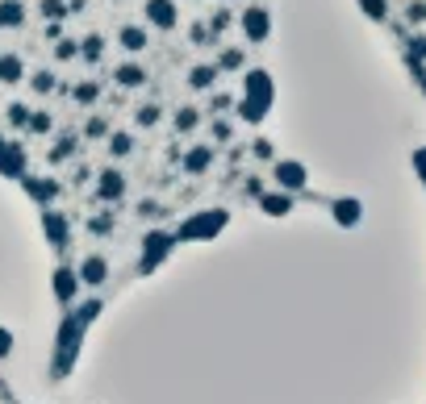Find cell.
Wrapping results in <instances>:
<instances>
[{
  "label": "cell",
  "instance_id": "obj_42",
  "mask_svg": "<svg viewBox=\"0 0 426 404\" xmlns=\"http://www.w3.org/2000/svg\"><path fill=\"white\" fill-rule=\"evenodd\" d=\"M138 213H142V217H159V204H155V200H142Z\"/></svg>",
  "mask_w": 426,
  "mask_h": 404
},
{
  "label": "cell",
  "instance_id": "obj_31",
  "mask_svg": "<svg viewBox=\"0 0 426 404\" xmlns=\"http://www.w3.org/2000/svg\"><path fill=\"white\" fill-rule=\"evenodd\" d=\"M205 25H209V34H213V42H218V38H222V34L230 30V8H218V13H213V17H209Z\"/></svg>",
  "mask_w": 426,
  "mask_h": 404
},
{
  "label": "cell",
  "instance_id": "obj_13",
  "mask_svg": "<svg viewBox=\"0 0 426 404\" xmlns=\"http://www.w3.org/2000/svg\"><path fill=\"white\" fill-rule=\"evenodd\" d=\"M259 213L264 217H288L292 213V192H259Z\"/></svg>",
  "mask_w": 426,
  "mask_h": 404
},
{
  "label": "cell",
  "instance_id": "obj_2",
  "mask_svg": "<svg viewBox=\"0 0 426 404\" xmlns=\"http://www.w3.org/2000/svg\"><path fill=\"white\" fill-rule=\"evenodd\" d=\"M226 225H230V209H196L192 217L180 221L176 242H213Z\"/></svg>",
  "mask_w": 426,
  "mask_h": 404
},
{
  "label": "cell",
  "instance_id": "obj_12",
  "mask_svg": "<svg viewBox=\"0 0 426 404\" xmlns=\"http://www.w3.org/2000/svg\"><path fill=\"white\" fill-rule=\"evenodd\" d=\"M180 167H184V176H205L213 167V146L209 142H192L189 150L180 154Z\"/></svg>",
  "mask_w": 426,
  "mask_h": 404
},
{
  "label": "cell",
  "instance_id": "obj_17",
  "mask_svg": "<svg viewBox=\"0 0 426 404\" xmlns=\"http://www.w3.org/2000/svg\"><path fill=\"white\" fill-rule=\"evenodd\" d=\"M218 75H222L218 63H196V67L189 71V88L192 92H209L213 84H218Z\"/></svg>",
  "mask_w": 426,
  "mask_h": 404
},
{
  "label": "cell",
  "instance_id": "obj_34",
  "mask_svg": "<svg viewBox=\"0 0 426 404\" xmlns=\"http://www.w3.org/2000/svg\"><path fill=\"white\" fill-rule=\"evenodd\" d=\"M189 42L192 46H213V34H209L205 21H192V25H189Z\"/></svg>",
  "mask_w": 426,
  "mask_h": 404
},
{
  "label": "cell",
  "instance_id": "obj_11",
  "mask_svg": "<svg viewBox=\"0 0 426 404\" xmlns=\"http://www.w3.org/2000/svg\"><path fill=\"white\" fill-rule=\"evenodd\" d=\"M50 288H54V300L71 309V305H76V296H80V275H76V267H54Z\"/></svg>",
  "mask_w": 426,
  "mask_h": 404
},
{
  "label": "cell",
  "instance_id": "obj_6",
  "mask_svg": "<svg viewBox=\"0 0 426 404\" xmlns=\"http://www.w3.org/2000/svg\"><path fill=\"white\" fill-rule=\"evenodd\" d=\"M17 183L25 188V196H30L38 209H50V204L63 196V183L54 180V176H30V171H25V176H21Z\"/></svg>",
  "mask_w": 426,
  "mask_h": 404
},
{
  "label": "cell",
  "instance_id": "obj_5",
  "mask_svg": "<svg viewBox=\"0 0 426 404\" xmlns=\"http://www.w3.org/2000/svg\"><path fill=\"white\" fill-rule=\"evenodd\" d=\"M25 171H30V150H25V142L0 134V176H4V180H21Z\"/></svg>",
  "mask_w": 426,
  "mask_h": 404
},
{
  "label": "cell",
  "instance_id": "obj_25",
  "mask_svg": "<svg viewBox=\"0 0 426 404\" xmlns=\"http://www.w3.org/2000/svg\"><path fill=\"white\" fill-rule=\"evenodd\" d=\"M4 121H8L13 130H25V126H30V104H25V100H13V104L4 109Z\"/></svg>",
  "mask_w": 426,
  "mask_h": 404
},
{
  "label": "cell",
  "instance_id": "obj_3",
  "mask_svg": "<svg viewBox=\"0 0 426 404\" xmlns=\"http://www.w3.org/2000/svg\"><path fill=\"white\" fill-rule=\"evenodd\" d=\"M238 30H242L247 46H264L272 38V8L268 4H247L242 17H238Z\"/></svg>",
  "mask_w": 426,
  "mask_h": 404
},
{
  "label": "cell",
  "instance_id": "obj_27",
  "mask_svg": "<svg viewBox=\"0 0 426 404\" xmlns=\"http://www.w3.org/2000/svg\"><path fill=\"white\" fill-rule=\"evenodd\" d=\"M130 150H134V137L126 134V130H113V134H109V154H113V159H126Z\"/></svg>",
  "mask_w": 426,
  "mask_h": 404
},
{
  "label": "cell",
  "instance_id": "obj_35",
  "mask_svg": "<svg viewBox=\"0 0 426 404\" xmlns=\"http://www.w3.org/2000/svg\"><path fill=\"white\" fill-rule=\"evenodd\" d=\"M84 137H109V121H105V117H88Z\"/></svg>",
  "mask_w": 426,
  "mask_h": 404
},
{
  "label": "cell",
  "instance_id": "obj_39",
  "mask_svg": "<svg viewBox=\"0 0 426 404\" xmlns=\"http://www.w3.org/2000/svg\"><path fill=\"white\" fill-rule=\"evenodd\" d=\"M8 355H13V333L0 325V359H8Z\"/></svg>",
  "mask_w": 426,
  "mask_h": 404
},
{
  "label": "cell",
  "instance_id": "obj_15",
  "mask_svg": "<svg viewBox=\"0 0 426 404\" xmlns=\"http://www.w3.org/2000/svg\"><path fill=\"white\" fill-rule=\"evenodd\" d=\"M21 80H25V59H21V54H0V84L13 88V84H21Z\"/></svg>",
  "mask_w": 426,
  "mask_h": 404
},
{
  "label": "cell",
  "instance_id": "obj_9",
  "mask_svg": "<svg viewBox=\"0 0 426 404\" xmlns=\"http://www.w3.org/2000/svg\"><path fill=\"white\" fill-rule=\"evenodd\" d=\"M42 233H47V242L54 250H67V246H71V225H67V217H63L54 204L42 209Z\"/></svg>",
  "mask_w": 426,
  "mask_h": 404
},
{
  "label": "cell",
  "instance_id": "obj_22",
  "mask_svg": "<svg viewBox=\"0 0 426 404\" xmlns=\"http://www.w3.org/2000/svg\"><path fill=\"white\" fill-rule=\"evenodd\" d=\"M25 134H34V137L54 134V117H50L47 109H30V126H25Z\"/></svg>",
  "mask_w": 426,
  "mask_h": 404
},
{
  "label": "cell",
  "instance_id": "obj_24",
  "mask_svg": "<svg viewBox=\"0 0 426 404\" xmlns=\"http://www.w3.org/2000/svg\"><path fill=\"white\" fill-rule=\"evenodd\" d=\"M80 59H84V63H100V59H105V38H100V34L80 38Z\"/></svg>",
  "mask_w": 426,
  "mask_h": 404
},
{
  "label": "cell",
  "instance_id": "obj_14",
  "mask_svg": "<svg viewBox=\"0 0 426 404\" xmlns=\"http://www.w3.org/2000/svg\"><path fill=\"white\" fill-rule=\"evenodd\" d=\"M76 275H80V283L96 288V283H105V279H109V259H100V255H88V259L76 267Z\"/></svg>",
  "mask_w": 426,
  "mask_h": 404
},
{
  "label": "cell",
  "instance_id": "obj_10",
  "mask_svg": "<svg viewBox=\"0 0 426 404\" xmlns=\"http://www.w3.org/2000/svg\"><path fill=\"white\" fill-rule=\"evenodd\" d=\"M122 196H126V176H122L117 167L96 171V200H100V204H117Z\"/></svg>",
  "mask_w": 426,
  "mask_h": 404
},
{
  "label": "cell",
  "instance_id": "obj_8",
  "mask_svg": "<svg viewBox=\"0 0 426 404\" xmlns=\"http://www.w3.org/2000/svg\"><path fill=\"white\" fill-rule=\"evenodd\" d=\"M142 13H146V25H155V30H163V34L180 25V8H176V0H146Z\"/></svg>",
  "mask_w": 426,
  "mask_h": 404
},
{
  "label": "cell",
  "instance_id": "obj_29",
  "mask_svg": "<svg viewBox=\"0 0 426 404\" xmlns=\"http://www.w3.org/2000/svg\"><path fill=\"white\" fill-rule=\"evenodd\" d=\"M242 63H247V59H242L238 46H226V50L218 54V71H242Z\"/></svg>",
  "mask_w": 426,
  "mask_h": 404
},
{
  "label": "cell",
  "instance_id": "obj_38",
  "mask_svg": "<svg viewBox=\"0 0 426 404\" xmlns=\"http://www.w3.org/2000/svg\"><path fill=\"white\" fill-rule=\"evenodd\" d=\"M360 4H364V13H368V17H384V0H360Z\"/></svg>",
  "mask_w": 426,
  "mask_h": 404
},
{
  "label": "cell",
  "instance_id": "obj_40",
  "mask_svg": "<svg viewBox=\"0 0 426 404\" xmlns=\"http://www.w3.org/2000/svg\"><path fill=\"white\" fill-rule=\"evenodd\" d=\"M88 229H93V233H109V229H113V217H93Z\"/></svg>",
  "mask_w": 426,
  "mask_h": 404
},
{
  "label": "cell",
  "instance_id": "obj_30",
  "mask_svg": "<svg viewBox=\"0 0 426 404\" xmlns=\"http://www.w3.org/2000/svg\"><path fill=\"white\" fill-rule=\"evenodd\" d=\"M159 117H163V109H159V104H138V113H134L138 130H155V126H159Z\"/></svg>",
  "mask_w": 426,
  "mask_h": 404
},
{
  "label": "cell",
  "instance_id": "obj_33",
  "mask_svg": "<svg viewBox=\"0 0 426 404\" xmlns=\"http://www.w3.org/2000/svg\"><path fill=\"white\" fill-rule=\"evenodd\" d=\"M54 59H59V63H71V59H80V42H76V38H63V42H54Z\"/></svg>",
  "mask_w": 426,
  "mask_h": 404
},
{
  "label": "cell",
  "instance_id": "obj_16",
  "mask_svg": "<svg viewBox=\"0 0 426 404\" xmlns=\"http://www.w3.org/2000/svg\"><path fill=\"white\" fill-rule=\"evenodd\" d=\"M30 17V8L21 0H0V30H21Z\"/></svg>",
  "mask_w": 426,
  "mask_h": 404
},
{
  "label": "cell",
  "instance_id": "obj_28",
  "mask_svg": "<svg viewBox=\"0 0 426 404\" xmlns=\"http://www.w3.org/2000/svg\"><path fill=\"white\" fill-rule=\"evenodd\" d=\"M30 88L38 92V96H50V92H59V80H54V71H34Z\"/></svg>",
  "mask_w": 426,
  "mask_h": 404
},
{
  "label": "cell",
  "instance_id": "obj_1",
  "mask_svg": "<svg viewBox=\"0 0 426 404\" xmlns=\"http://www.w3.org/2000/svg\"><path fill=\"white\" fill-rule=\"evenodd\" d=\"M272 100H276V84L264 67H247L242 71V96L235 100V113L238 121L247 126H259L268 113H272Z\"/></svg>",
  "mask_w": 426,
  "mask_h": 404
},
{
  "label": "cell",
  "instance_id": "obj_18",
  "mask_svg": "<svg viewBox=\"0 0 426 404\" xmlns=\"http://www.w3.org/2000/svg\"><path fill=\"white\" fill-rule=\"evenodd\" d=\"M117 46H122L126 54H142L150 42H146V30H142V25H122V30H117Z\"/></svg>",
  "mask_w": 426,
  "mask_h": 404
},
{
  "label": "cell",
  "instance_id": "obj_41",
  "mask_svg": "<svg viewBox=\"0 0 426 404\" xmlns=\"http://www.w3.org/2000/svg\"><path fill=\"white\" fill-rule=\"evenodd\" d=\"M230 134H235V126H230V121H218V126H213V137H218V142H226Z\"/></svg>",
  "mask_w": 426,
  "mask_h": 404
},
{
  "label": "cell",
  "instance_id": "obj_36",
  "mask_svg": "<svg viewBox=\"0 0 426 404\" xmlns=\"http://www.w3.org/2000/svg\"><path fill=\"white\" fill-rule=\"evenodd\" d=\"M209 109H213V113H230V109H235V100H230L226 92H213V100H209Z\"/></svg>",
  "mask_w": 426,
  "mask_h": 404
},
{
  "label": "cell",
  "instance_id": "obj_20",
  "mask_svg": "<svg viewBox=\"0 0 426 404\" xmlns=\"http://www.w3.org/2000/svg\"><path fill=\"white\" fill-rule=\"evenodd\" d=\"M113 80H117V88H142V84H146V67H138V63H122V67L113 71Z\"/></svg>",
  "mask_w": 426,
  "mask_h": 404
},
{
  "label": "cell",
  "instance_id": "obj_19",
  "mask_svg": "<svg viewBox=\"0 0 426 404\" xmlns=\"http://www.w3.org/2000/svg\"><path fill=\"white\" fill-rule=\"evenodd\" d=\"M76 150H80V137L76 134H63V137H54V146H50V167H59V163H71L76 159Z\"/></svg>",
  "mask_w": 426,
  "mask_h": 404
},
{
  "label": "cell",
  "instance_id": "obj_21",
  "mask_svg": "<svg viewBox=\"0 0 426 404\" xmlns=\"http://www.w3.org/2000/svg\"><path fill=\"white\" fill-rule=\"evenodd\" d=\"M196 126H201V109H176V117H172V130L176 134H196Z\"/></svg>",
  "mask_w": 426,
  "mask_h": 404
},
{
  "label": "cell",
  "instance_id": "obj_37",
  "mask_svg": "<svg viewBox=\"0 0 426 404\" xmlns=\"http://www.w3.org/2000/svg\"><path fill=\"white\" fill-rule=\"evenodd\" d=\"M251 154H255L259 163H272V142H268V137H259V142L251 146Z\"/></svg>",
  "mask_w": 426,
  "mask_h": 404
},
{
  "label": "cell",
  "instance_id": "obj_23",
  "mask_svg": "<svg viewBox=\"0 0 426 404\" xmlns=\"http://www.w3.org/2000/svg\"><path fill=\"white\" fill-rule=\"evenodd\" d=\"M334 221H338V225H355V221H360V200H351V196L334 200Z\"/></svg>",
  "mask_w": 426,
  "mask_h": 404
},
{
  "label": "cell",
  "instance_id": "obj_26",
  "mask_svg": "<svg viewBox=\"0 0 426 404\" xmlns=\"http://www.w3.org/2000/svg\"><path fill=\"white\" fill-rule=\"evenodd\" d=\"M71 100H76V104H96V100H100V84H96V80H80V84L71 88Z\"/></svg>",
  "mask_w": 426,
  "mask_h": 404
},
{
  "label": "cell",
  "instance_id": "obj_7",
  "mask_svg": "<svg viewBox=\"0 0 426 404\" xmlns=\"http://www.w3.org/2000/svg\"><path fill=\"white\" fill-rule=\"evenodd\" d=\"M272 180H276V188L280 192H301L305 188V180H309V171H305V163H297V159H276L272 163Z\"/></svg>",
  "mask_w": 426,
  "mask_h": 404
},
{
  "label": "cell",
  "instance_id": "obj_4",
  "mask_svg": "<svg viewBox=\"0 0 426 404\" xmlns=\"http://www.w3.org/2000/svg\"><path fill=\"white\" fill-rule=\"evenodd\" d=\"M176 250V233H167V229H150L146 238H142V259H138V271H155L167 255Z\"/></svg>",
  "mask_w": 426,
  "mask_h": 404
},
{
  "label": "cell",
  "instance_id": "obj_32",
  "mask_svg": "<svg viewBox=\"0 0 426 404\" xmlns=\"http://www.w3.org/2000/svg\"><path fill=\"white\" fill-rule=\"evenodd\" d=\"M38 13H42V17H47V21H63V17H67V13H71V8H67V4H63V0H42V4H38Z\"/></svg>",
  "mask_w": 426,
  "mask_h": 404
}]
</instances>
